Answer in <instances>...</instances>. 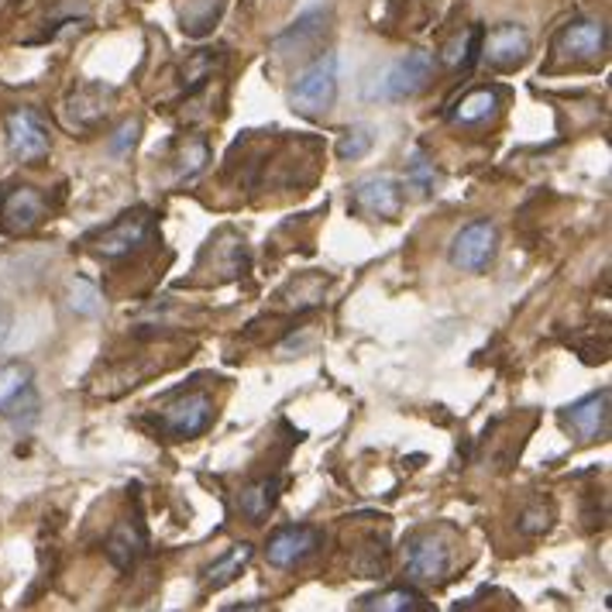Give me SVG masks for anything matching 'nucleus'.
I'll use <instances>...</instances> for the list:
<instances>
[{"label":"nucleus","instance_id":"16","mask_svg":"<svg viewBox=\"0 0 612 612\" xmlns=\"http://www.w3.org/2000/svg\"><path fill=\"white\" fill-rule=\"evenodd\" d=\"M107 100H111V90H103V86H83V90L65 103V121L73 127H94L107 114Z\"/></svg>","mask_w":612,"mask_h":612},{"label":"nucleus","instance_id":"30","mask_svg":"<svg viewBox=\"0 0 612 612\" xmlns=\"http://www.w3.org/2000/svg\"><path fill=\"white\" fill-rule=\"evenodd\" d=\"M4 341H8V317L0 310V347H4Z\"/></svg>","mask_w":612,"mask_h":612},{"label":"nucleus","instance_id":"29","mask_svg":"<svg viewBox=\"0 0 612 612\" xmlns=\"http://www.w3.org/2000/svg\"><path fill=\"white\" fill-rule=\"evenodd\" d=\"M138 131H142L138 121H124L111 135V142H107V151H111V156H127V151L135 148V142H138Z\"/></svg>","mask_w":612,"mask_h":612},{"label":"nucleus","instance_id":"14","mask_svg":"<svg viewBox=\"0 0 612 612\" xmlns=\"http://www.w3.org/2000/svg\"><path fill=\"white\" fill-rule=\"evenodd\" d=\"M352 207L368 217H396L403 210V193L389 176H368L352 186Z\"/></svg>","mask_w":612,"mask_h":612},{"label":"nucleus","instance_id":"9","mask_svg":"<svg viewBox=\"0 0 612 612\" xmlns=\"http://www.w3.org/2000/svg\"><path fill=\"white\" fill-rule=\"evenodd\" d=\"M451 567V548L441 534H417L406 543V572L417 582H441Z\"/></svg>","mask_w":612,"mask_h":612},{"label":"nucleus","instance_id":"17","mask_svg":"<svg viewBox=\"0 0 612 612\" xmlns=\"http://www.w3.org/2000/svg\"><path fill=\"white\" fill-rule=\"evenodd\" d=\"M145 530H142V523L138 519H124L121 527L111 534V540H107V554H111V561L118 564V567H131L138 558H142V551H145Z\"/></svg>","mask_w":612,"mask_h":612},{"label":"nucleus","instance_id":"27","mask_svg":"<svg viewBox=\"0 0 612 612\" xmlns=\"http://www.w3.org/2000/svg\"><path fill=\"white\" fill-rule=\"evenodd\" d=\"M551 523H554V510L543 506V502H537V506H530L527 513L519 516L516 527H519L523 537H540V534L551 530Z\"/></svg>","mask_w":612,"mask_h":612},{"label":"nucleus","instance_id":"7","mask_svg":"<svg viewBox=\"0 0 612 612\" xmlns=\"http://www.w3.org/2000/svg\"><path fill=\"white\" fill-rule=\"evenodd\" d=\"M38 409V392H35V371L25 362H8L0 368V417H32Z\"/></svg>","mask_w":612,"mask_h":612},{"label":"nucleus","instance_id":"28","mask_svg":"<svg viewBox=\"0 0 612 612\" xmlns=\"http://www.w3.org/2000/svg\"><path fill=\"white\" fill-rule=\"evenodd\" d=\"M406 180L417 186L420 193L433 189V162H427L424 151H413V156L406 159Z\"/></svg>","mask_w":612,"mask_h":612},{"label":"nucleus","instance_id":"20","mask_svg":"<svg viewBox=\"0 0 612 612\" xmlns=\"http://www.w3.org/2000/svg\"><path fill=\"white\" fill-rule=\"evenodd\" d=\"M252 543H237V548H231L228 558H221L213 567H207L204 575V588L207 592H217V588H224L228 582H234V575H242V567L252 561Z\"/></svg>","mask_w":612,"mask_h":612},{"label":"nucleus","instance_id":"4","mask_svg":"<svg viewBox=\"0 0 612 612\" xmlns=\"http://www.w3.org/2000/svg\"><path fill=\"white\" fill-rule=\"evenodd\" d=\"M499 248V231L492 221H472L454 234L451 242V266L462 272H482L495 258Z\"/></svg>","mask_w":612,"mask_h":612},{"label":"nucleus","instance_id":"12","mask_svg":"<svg viewBox=\"0 0 612 612\" xmlns=\"http://www.w3.org/2000/svg\"><path fill=\"white\" fill-rule=\"evenodd\" d=\"M320 543H323V534L314 527H282L269 537L266 554L272 567H296L310 554H317Z\"/></svg>","mask_w":612,"mask_h":612},{"label":"nucleus","instance_id":"24","mask_svg":"<svg viewBox=\"0 0 612 612\" xmlns=\"http://www.w3.org/2000/svg\"><path fill=\"white\" fill-rule=\"evenodd\" d=\"M207 162H210V145L204 138H189L176 159V180H193L196 172L207 169Z\"/></svg>","mask_w":612,"mask_h":612},{"label":"nucleus","instance_id":"8","mask_svg":"<svg viewBox=\"0 0 612 612\" xmlns=\"http://www.w3.org/2000/svg\"><path fill=\"white\" fill-rule=\"evenodd\" d=\"M609 49V32L602 21L585 17L575 25H564L554 38V52L572 62H599Z\"/></svg>","mask_w":612,"mask_h":612},{"label":"nucleus","instance_id":"10","mask_svg":"<svg viewBox=\"0 0 612 612\" xmlns=\"http://www.w3.org/2000/svg\"><path fill=\"white\" fill-rule=\"evenodd\" d=\"M561 424L572 430L582 444L605 441L609 433V389H599L592 396L578 400L575 406L561 409Z\"/></svg>","mask_w":612,"mask_h":612},{"label":"nucleus","instance_id":"6","mask_svg":"<svg viewBox=\"0 0 612 612\" xmlns=\"http://www.w3.org/2000/svg\"><path fill=\"white\" fill-rule=\"evenodd\" d=\"M49 127L32 107H17L8 114V148L17 162H38L49 156Z\"/></svg>","mask_w":612,"mask_h":612},{"label":"nucleus","instance_id":"25","mask_svg":"<svg viewBox=\"0 0 612 612\" xmlns=\"http://www.w3.org/2000/svg\"><path fill=\"white\" fill-rule=\"evenodd\" d=\"M70 306L83 317H97L100 314V293L90 279H76L70 286Z\"/></svg>","mask_w":612,"mask_h":612},{"label":"nucleus","instance_id":"18","mask_svg":"<svg viewBox=\"0 0 612 612\" xmlns=\"http://www.w3.org/2000/svg\"><path fill=\"white\" fill-rule=\"evenodd\" d=\"M279 489H282L279 475H272V478H258L255 486H248L242 495H237V510H242L252 523H261V519L269 516V510L276 506Z\"/></svg>","mask_w":612,"mask_h":612},{"label":"nucleus","instance_id":"26","mask_svg":"<svg viewBox=\"0 0 612 612\" xmlns=\"http://www.w3.org/2000/svg\"><path fill=\"white\" fill-rule=\"evenodd\" d=\"M376 145V135H371L368 127H352V131H344V138L338 145V156L344 162H355L362 156H368V148Z\"/></svg>","mask_w":612,"mask_h":612},{"label":"nucleus","instance_id":"19","mask_svg":"<svg viewBox=\"0 0 612 612\" xmlns=\"http://www.w3.org/2000/svg\"><path fill=\"white\" fill-rule=\"evenodd\" d=\"M502 94L492 90V86H486V90H472L468 97H462V103L451 111V121L454 124H482L495 114Z\"/></svg>","mask_w":612,"mask_h":612},{"label":"nucleus","instance_id":"11","mask_svg":"<svg viewBox=\"0 0 612 612\" xmlns=\"http://www.w3.org/2000/svg\"><path fill=\"white\" fill-rule=\"evenodd\" d=\"M46 217V196L35 186H14L4 200H0V228L8 234H28Z\"/></svg>","mask_w":612,"mask_h":612},{"label":"nucleus","instance_id":"23","mask_svg":"<svg viewBox=\"0 0 612 612\" xmlns=\"http://www.w3.org/2000/svg\"><path fill=\"white\" fill-rule=\"evenodd\" d=\"M478 56H482V28H472L465 35H457L451 46L444 49V62L454 65V70H457V65H462V70H472Z\"/></svg>","mask_w":612,"mask_h":612},{"label":"nucleus","instance_id":"2","mask_svg":"<svg viewBox=\"0 0 612 612\" xmlns=\"http://www.w3.org/2000/svg\"><path fill=\"white\" fill-rule=\"evenodd\" d=\"M213 424V396L210 392H186L176 403L159 413V430L172 441H193Z\"/></svg>","mask_w":612,"mask_h":612},{"label":"nucleus","instance_id":"13","mask_svg":"<svg viewBox=\"0 0 612 612\" xmlns=\"http://www.w3.org/2000/svg\"><path fill=\"white\" fill-rule=\"evenodd\" d=\"M482 56L495 70H513L530 56V35L523 25H499L489 35L482 32Z\"/></svg>","mask_w":612,"mask_h":612},{"label":"nucleus","instance_id":"5","mask_svg":"<svg viewBox=\"0 0 612 612\" xmlns=\"http://www.w3.org/2000/svg\"><path fill=\"white\" fill-rule=\"evenodd\" d=\"M148 237H151V213L148 210H127L111 228H103L94 237V255L97 258H124L131 252H138Z\"/></svg>","mask_w":612,"mask_h":612},{"label":"nucleus","instance_id":"1","mask_svg":"<svg viewBox=\"0 0 612 612\" xmlns=\"http://www.w3.org/2000/svg\"><path fill=\"white\" fill-rule=\"evenodd\" d=\"M334 97H338V56L323 52L306 65V70L299 73V79L293 83L290 103H293L296 114L317 118L334 103Z\"/></svg>","mask_w":612,"mask_h":612},{"label":"nucleus","instance_id":"21","mask_svg":"<svg viewBox=\"0 0 612 612\" xmlns=\"http://www.w3.org/2000/svg\"><path fill=\"white\" fill-rule=\"evenodd\" d=\"M358 609H379V612H424L427 599L413 588H389V592L368 596L358 602Z\"/></svg>","mask_w":612,"mask_h":612},{"label":"nucleus","instance_id":"15","mask_svg":"<svg viewBox=\"0 0 612 612\" xmlns=\"http://www.w3.org/2000/svg\"><path fill=\"white\" fill-rule=\"evenodd\" d=\"M320 35H327V14L323 11H306L303 17H296L293 25L272 41V52L279 59L303 56V52H310L317 46Z\"/></svg>","mask_w":612,"mask_h":612},{"label":"nucleus","instance_id":"22","mask_svg":"<svg viewBox=\"0 0 612 612\" xmlns=\"http://www.w3.org/2000/svg\"><path fill=\"white\" fill-rule=\"evenodd\" d=\"M224 0H186L183 8V32L186 35H207L213 21L221 17Z\"/></svg>","mask_w":612,"mask_h":612},{"label":"nucleus","instance_id":"3","mask_svg":"<svg viewBox=\"0 0 612 612\" xmlns=\"http://www.w3.org/2000/svg\"><path fill=\"white\" fill-rule=\"evenodd\" d=\"M433 56L430 52H409L406 59H396L389 65V70L379 76L376 90L368 97H379V100H406L413 94H420L424 86L433 76Z\"/></svg>","mask_w":612,"mask_h":612}]
</instances>
